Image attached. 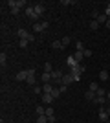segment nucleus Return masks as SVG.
Returning <instances> with one entry per match:
<instances>
[{
  "mask_svg": "<svg viewBox=\"0 0 110 123\" xmlns=\"http://www.w3.org/2000/svg\"><path fill=\"white\" fill-rule=\"evenodd\" d=\"M6 61H7V57H6V53L2 51V53H0V64H2V70L6 68Z\"/></svg>",
  "mask_w": 110,
  "mask_h": 123,
  "instance_id": "412c9836",
  "label": "nucleus"
},
{
  "mask_svg": "<svg viewBox=\"0 0 110 123\" xmlns=\"http://www.w3.org/2000/svg\"><path fill=\"white\" fill-rule=\"evenodd\" d=\"M106 28H108V30H110V18H108V20H106Z\"/></svg>",
  "mask_w": 110,
  "mask_h": 123,
  "instance_id": "58836bf2",
  "label": "nucleus"
},
{
  "mask_svg": "<svg viewBox=\"0 0 110 123\" xmlns=\"http://www.w3.org/2000/svg\"><path fill=\"white\" fill-rule=\"evenodd\" d=\"M99 15H101V13H99L97 9H92V20H95V18H97Z\"/></svg>",
  "mask_w": 110,
  "mask_h": 123,
  "instance_id": "2f4dec72",
  "label": "nucleus"
},
{
  "mask_svg": "<svg viewBox=\"0 0 110 123\" xmlns=\"http://www.w3.org/2000/svg\"><path fill=\"white\" fill-rule=\"evenodd\" d=\"M44 83H53V79H52V74H48V72H44L42 74V77H41Z\"/></svg>",
  "mask_w": 110,
  "mask_h": 123,
  "instance_id": "2eb2a0df",
  "label": "nucleus"
},
{
  "mask_svg": "<svg viewBox=\"0 0 110 123\" xmlns=\"http://www.w3.org/2000/svg\"><path fill=\"white\" fill-rule=\"evenodd\" d=\"M95 96H99V98H106V90H105V88H101V86H99V90L95 92Z\"/></svg>",
  "mask_w": 110,
  "mask_h": 123,
  "instance_id": "5701e85b",
  "label": "nucleus"
},
{
  "mask_svg": "<svg viewBox=\"0 0 110 123\" xmlns=\"http://www.w3.org/2000/svg\"><path fill=\"white\" fill-rule=\"evenodd\" d=\"M99 28V22L97 20H90V30H97Z\"/></svg>",
  "mask_w": 110,
  "mask_h": 123,
  "instance_id": "c85d7f7f",
  "label": "nucleus"
},
{
  "mask_svg": "<svg viewBox=\"0 0 110 123\" xmlns=\"http://www.w3.org/2000/svg\"><path fill=\"white\" fill-rule=\"evenodd\" d=\"M108 118H110V116H108V112L105 110V107H101V108H99V119H101L103 123H106V121H108Z\"/></svg>",
  "mask_w": 110,
  "mask_h": 123,
  "instance_id": "6e6552de",
  "label": "nucleus"
},
{
  "mask_svg": "<svg viewBox=\"0 0 110 123\" xmlns=\"http://www.w3.org/2000/svg\"><path fill=\"white\" fill-rule=\"evenodd\" d=\"M72 81H75L72 74H64V75H63V81H61V85H66V86H68Z\"/></svg>",
  "mask_w": 110,
  "mask_h": 123,
  "instance_id": "1a4fd4ad",
  "label": "nucleus"
},
{
  "mask_svg": "<svg viewBox=\"0 0 110 123\" xmlns=\"http://www.w3.org/2000/svg\"><path fill=\"white\" fill-rule=\"evenodd\" d=\"M35 112H37V116H44V114H46V108L44 107H37Z\"/></svg>",
  "mask_w": 110,
  "mask_h": 123,
  "instance_id": "4be33fe9",
  "label": "nucleus"
},
{
  "mask_svg": "<svg viewBox=\"0 0 110 123\" xmlns=\"http://www.w3.org/2000/svg\"><path fill=\"white\" fill-rule=\"evenodd\" d=\"M88 90H92V92H97V90H99V85H97V83H90V88Z\"/></svg>",
  "mask_w": 110,
  "mask_h": 123,
  "instance_id": "a878e982",
  "label": "nucleus"
},
{
  "mask_svg": "<svg viewBox=\"0 0 110 123\" xmlns=\"http://www.w3.org/2000/svg\"><path fill=\"white\" fill-rule=\"evenodd\" d=\"M84 99H86V101H94V99H95V92H92V90H88V92L84 94Z\"/></svg>",
  "mask_w": 110,
  "mask_h": 123,
  "instance_id": "dca6fc26",
  "label": "nucleus"
},
{
  "mask_svg": "<svg viewBox=\"0 0 110 123\" xmlns=\"http://www.w3.org/2000/svg\"><path fill=\"white\" fill-rule=\"evenodd\" d=\"M33 7H35V13H37L39 17H42V13L46 11V6L42 4V2H39V4H33Z\"/></svg>",
  "mask_w": 110,
  "mask_h": 123,
  "instance_id": "0eeeda50",
  "label": "nucleus"
},
{
  "mask_svg": "<svg viewBox=\"0 0 110 123\" xmlns=\"http://www.w3.org/2000/svg\"><path fill=\"white\" fill-rule=\"evenodd\" d=\"M52 48H53V50H61V48H64V46H63V42H61V41H53Z\"/></svg>",
  "mask_w": 110,
  "mask_h": 123,
  "instance_id": "6ab92c4d",
  "label": "nucleus"
},
{
  "mask_svg": "<svg viewBox=\"0 0 110 123\" xmlns=\"http://www.w3.org/2000/svg\"><path fill=\"white\" fill-rule=\"evenodd\" d=\"M75 50H77V51H84V46H83V42H81V41L75 42Z\"/></svg>",
  "mask_w": 110,
  "mask_h": 123,
  "instance_id": "bb28decb",
  "label": "nucleus"
},
{
  "mask_svg": "<svg viewBox=\"0 0 110 123\" xmlns=\"http://www.w3.org/2000/svg\"><path fill=\"white\" fill-rule=\"evenodd\" d=\"M42 101L46 105H50V103H53V96L52 94H42Z\"/></svg>",
  "mask_w": 110,
  "mask_h": 123,
  "instance_id": "4468645a",
  "label": "nucleus"
},
{
  "mask_svg": "<svg viewBox=\"0 0 110 123\" xmlns=\"http://www.w3.org/2000/svg\"><path fill=\"white\" fill-rule=\"evenodd\" d=\"M28 44H29V42H28V41H24V39H20V41H18V46H20V48H26Z\"/></svg>",
  "mask_w": 110,
  "mask_h": 123,
  "instance_id": "473e14b6",
  "label": "nucleus"
},
{
  "mask_svg": "<svg viewBox=\"0 0 110 123\" xmlns=\"http://www.w3.org/2000/svg\"><path fill=\"white\" fill-rule=\"evenodd\" d=\"M63 75H64V74L61 72V70H53V72H52L53 83H59V85H61V81H63Z\"/></svg>",
  "mask_w": 110,
  "mask_h": 123,
  "instance_id": "423d86ee",
  "label": "nucleus"
},
{
  "mask_svg": "<svg viewBox=\"0 0 110 123\" xmlns=\"http://www.w3.org/2000/svg\"><path fill=\"white\" fill-rule=\"evenodd\" d=\"M66 88H68L66 85H59V90H61V94H63V92H66Z\"/></svg>",
  "mask_w": 110,
  "mask_h": 123,
  "instance_id": "c9c22d12",
  "label": "nucleus"
},
{
  "mask_svg": "<svg viewBox=\"0 0 110 123\" xmlns=\"http://www.w3.org/2000/svg\"><path fill=\"white\" fill-rule=\"evenodd\" d=\"M106 123H110V121H106Z\"/></svg>",
  "mask_w": 110,
  "mask_h": 123,
  "instance_id": "37998d69",
  "label": "nucleus"
},
{
  "mask_svg": "<svg viewBox=\"0 0 110 123\" xmlns=\"http://www.w3.org/2000/svg\"><path fill=\"white\" fill-rule=\"evenodd\" d=\"M108 72H106V70H101L99 72V81H108Z\"/></svg>",
  "mask_w": 110,
  "mask_h": 123,
  "instance_id": "f3484780",
  "label": "nucleus"
},
{
  "mask_svg": "<svg viewBox=\"0 0 110 123\" xmlns=\"http://www.w3.org/2000/svg\"><path fill=\"white\" fill-rule=\"evenodd\" d=\"M35 81H37V79H35V68H28V79H26V83L33 86Z\"/></svg>",
  "mask_w": 110,
  "mask_h": 123,
  "instance_id": "39448f33",
  "label": "nucleus"
},
{
  "mask_svg": "<svg viewBox=\"0 0 110 123\" xmlns=\"http://www.w3.org/2000/svg\"><path fill=\"white\" fill-rule=\"evenodd\" d=\"M53 88H55V86H53L52 83H44V86H42V94H52Z\"/></svg>",
  "mask_w": 110,
  "mask_h": 123,
  "instance_id": "9d476101",
  "label": "nucleus"
},
{
  "mask_svg": "<svg viewBox=\"0 0 110 123\" xmlns=\"http://www.w3.org/2000/svg\"><path fill=\"white\" fill-rule=\"evenodd\" d=\"M48 26H50V22L48 20H42V22H37V24H33V31L35 33H41V31L48 30Z\"/></svg>",
  "mask_w": 110,
  "mask_h": 123,
  "instance_id": "20e7f679",
  "label": "nucleus"
},
{
  "mask_svg": "<svg viewBox=\"0 0 110 123\" xmlns=\"http://www.w3.org/2000/svg\"><path fill=\"white\" fill-rule=\"evenodd\" d=\"M17 35H18V39H24V41H28V42H33V41H35V35H31L29 31L22 30V28L17 31Z\"/></svg>",
  "mask_w": 110,
  "mask_h": 123,
  "instance_id": "f03ea898",
  "label": "nucleus"
},
{
  "mask_svg": "<svg viewBox=\"0 0 110 123\" xmlns=\"http://www.w3.org/2000/svg\"><path fill=\"white\" fill-rule=\"evenodd\" d=\"M33 90H35V94H41V92H42V86H35Z\"/></svg>",
  "mask_w": 110,
  "mask_h": 123,
  "instance_id": "4c0bfd02",
  "label": "nucleus"
},
{
  "mask_svg": "<svg viewBox=\"0 0 110 123\" xmlns=\"http://www.w3.org/2000/svg\"><path fill=\"white\" fill-rule=\"evenodd\" d=\"M61 42H63V46L66 48V46H68V44H70V42H72V39H70V37L66 35V37H63V41H61Z\"/></svg>",
  "mask_w": 110,
  "mask_h": 123,
  "instance_id": "393cba45",
  "label": "nucleus"
},
{
  "mask_svg": "<svg viewBox=\"0 0 110 123\" xmlns=\"http://www.w3.org/2000/svg\"><path fill=\"white\" fill-rule=\"evenodd\" d=\"M105 101H106V98H99V96H95V99H94L95 105H101V107L105 105Z\"/></svg>",
  "mask_w": 110,
  "mask_h": 123,
  "instance_id": "aec40b11",
  "label": "nucleus"
},
{
  "mask_svg": "<svg viewBox=\"0 0 110 123\" xmlns=\"http://www.w3.org/2000/svg\"><path fill=\"white\" fill-rule=\"evenodd\" d=\"M95 20L99 22V24H106V20H108V17H106L105 13H101V15L97 17V18H95Z\"/></svg>",
  "mask_w": 110,
  "mask_h": 123,
  "instance_id": "a211bd4d",
  "label": "nucleus"
},
{
  "mask_svg": "<svg viewBox=\"0 0 110 123\" xmlns=\"http://www.w3.org/2000/svg\"><path fill=\"white\" fill-rule=\"evenodd\" d=\"M73 57H75V61L81 64V62H83V59H84V51H75V53H73Z\"/></svg>",
  "mask_w": 110,
  "mask_h": 123,
  "instance_id": "ddd939ff",
  "label": "nucleus"
},
{
  "mask_svg": "<svg viewBox=\"0 0 110 123\" xmlns=\"http://www.w3.org/2000/svg\"><path fill=\"white\" fill-rule=\"evenodd\" d=\"M44 72H48V74L53 72V68H52V64H50V62H46V64H44Z\"/></svg>",
  "mask_w": 110,
  "mask_h": 123,
  "instance_id": "7c9ffc66",
  "label": "nucleus"
},
{
  "mask_svg": "<svg viewBox=\"0 0 110 123\" xmlns=\"http://www.w3.org/2000/svg\"><path fill=\"white\" fill-rule=\"evenodd\" d=\"M28 79V70H20L17 74V81H26Z\"/></svg>",
  "mask_w": 110,
  "mask_h": 123,
  "instance_id": "9b49d317",
  "label": "nucleus"
},
{
  "mask_svg": "<svg viewBox=\"0 0 110 123\" xmlns=\"http://www.w3.org/2000/svg\"><path fill=\"white\" fill-rule=\"evenodd\" d=\"M105 15L110 18V4H106V9H105Z\"/></svg>",
  "mask_w": 110,
  "mask_h": 123,
  "instance_id": "f704fd0d",
  "label": "nucleus"
},
{
  "mask_svg": "<svg viewBox=\"0 0 110 123\" xmlns=\"http://www.w3.org/2000/svg\"><path fill=\"white\" fill-rule=\"evenodd\" d=\"M0 123H4V121H0Z\"/></svg>",
  "mask_w": 110,
  "mask_h": 123,
  "instance_id": "79ce46f5",
  "label": "nucleus"
},
{
  "mask_svg": "<svg viewBox=\"0 0 110 123\" xmlns=\"http://www.w3.org/2000/svg\"><path fill=\"white\" fill-rule=\"evenodd\" d=\"M84 70H86V68H84V64H77V66L70 68V74L73 75V79H75V81H79V79H81V74H84Z\"/></svg>",
  "mask_w": 110,
  "mask_h": 123,
  "instance_id": "f257e3e1",
  "label": "nucleus"
},
{
  "mask_svg": "<svg viewBox=\"0 0 110 123\" xmlns=\"http://www.w3.org/2000/svg\"><path fill=\"white\" fill-rule=\"evenodd\" d=\"M61 4L63 6H72V4H75L73 0H61Z\"/></svg>",
  "mask_w": 110,
  "mask_h": 123,
  "instance_id": "72a5a7b5",
  "label": "nucleus"
},
{
  "mask_svg": "<svg viewBox=\"0 0 110 123\" xmlns=\"http://www.w3.org/2000/svg\"><path fill=\"white\" fill-rule=\"evenodd\" d=\"M17 6L22 9V7H28V2H26V0H17Z\"/></svg>",
  "mask_w": 110,
  "mask_h": 123,
  "instance_id": "cd10ccee",
  "label": "nucleus"
},
{
  "mask_svg": "<svg viewBox=\"0 0 110 123\" xmlns=\"http://www.w3.org/2000/svg\"><path fill=\"white\" fill-rule=\"evenodd\" d=\"M86 57H92V50H84V59Z\"/></svg>",
  "mask_w": 110,
  "mask_h": 123,
  "instance_id": "e433bc0d",
  "label": "nucleus"
},
{
  "mask_svg": "<svg viewBox=\"0 0 110 123\" xmlns=\"http://www.w3.org/2000/svg\"><path fill=\"white\" fill-rule=\"evenodd\" d=\"M52 96H53V99H57L59 96H61V90H59V86H57V88H53V92H52Z\"/></svg>",
  "mask_w": 110,
  "mask_h": 123,
  "instance_id": "c756f323",
  "label": "nucleus"
},
{
  "mask_svg": "<svg viewBox=\"0 0 110 123\" xmlns=\"http://www.w3.org/2000/svg\"><path fill=\"white\" fill-rule=\"evenodd\" d=\"M37 123H50L48 121V116L46 114H44V116H39V118H37Z\"/></svg>",
  "mask_w": 110,
  "mask_h": 123,
  "instance_id": "b1692460",
  "label": "nucleus"
},
{
  "mask_svg": "<svg viewBox=\"0 0 110 123\" xmlns=\"http://www.w3.org/2000/svg\"><path fill=\"white\" fill-rule=\"evenodd\" d=\"M66 64H68V68H73V66H77L79 62L75 61V57H73V55H70L68 59H66Z\"/></svg>",
  "mask_w": 110,
  "mask_h": 123,
  "instance_id": "f8f14e48",
  "label": "nucleus"
},
{
  "mask_svg": "<svg viewBox=\"0 0 110 123\" xmlns=\"http://www.w3.org/2000/svg\"><path fill=\"white\" fill-rule=\"evenodd\" d=\"M105 110L108 112V116H110V107H105Z\"/></svg>",
  "mask_w": 110,
  "mask_h": 123,
  "instance_id": "a19ab883",
  "label": "nucleus"
},
{
  "mask_svg": "<svg viewBox=\"0 0 110 123\" xmlns=\"http://www.w3.org/2000/svg\"><path fill=\"white\" fill-rule=\"evenodd\" d=\"M106 99H108V101H110V90H108V92H106Z\"/></svg>",
  "mask_w": 110,
  "mask_h": 123,
  "instance_id": "ea45409f",
  "label": "nucleus"
},
{
  "mask_svg": "<svg viewBox=\"0 0 110 123\" xmlns=\"http://www.w3.org/2000/svg\"><path fill=\"white\" fill-rule=\"evenodd\" d=\"M26 17H28V18H31L33 24H37V20L41 18V17L35 13V7H33V6H28V7H26Z\"/></svg>",
  "mask_w": 110,
  "mask_h": 123,
  "instance_id": "7ed1b4c3",
  "label": "nucleus"
}]
</instances>
